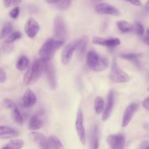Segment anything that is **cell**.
Wrapping results in <instances>:
<instances>
[{"label": "cell", "mask_w": 149, "mask_h": 149, "mask_svg": "<svg viewBox=\"0 0 149 149\" xmlns=\"http://www.w3.org/2000/svg\"><path fill=\"white\" fill-rule=\"evenodd\" d=\"M117 26L119 29L123 33L131 31L132 29V26L128 22L125 20H120L118 22Z\"/></svg>", "instance_id": "obj_28"}, {"label": "cell", "mask_w": 149, "mask_h": 149, "mask_svg": "<svg viewBox=\"0 0 149 149\" xmlns=\"http://www.w3.org/2000/svg\"><path fill=\"white\" fill-rule=\"evenodd\" d=\"M75 49L76 41L69 43L64 47L61 54V62L63 65H67L70 62Z\"/></svg>", "instance_id": "obj_10"}, {"label": "cell", "mask_w": 149, "mask_h": 149, "mask_svg": "<svg viewBox=\"0 0 149 149\" xmlns=\"http://www.w3.org/2000/svg\"><path fill=\"white\" fill-rule=\"evenodd\" d=\"M17 132L12 127L8 126H0V138L2 139H12L16 137Z\"/></svg>", "instance_id": "obj_19"}, {"label": "cell", "mask_w": 149, "mask_h": 149, "mask_svg": "<svg viewBox=\"0 0 149 149\" xmlns=\"http://www.w3.org/2000/svg\"><path fill=\"white\" fill-rule=\"evenodd\" d=\"M64 44L63 41L48 39L41 47L38 51V55L40 59L48 62L54 56L56 51Z\"/></svg>", "instance_id": "obj_2"}, {"label": "cell", "mask_w": 149, "mask_h": 149, "mask_svg": "<svg viewBox=\"0 0 149 149\" xmlns=\"http://www.w3.org/2000/svg\"><path fill=\"white\" fill-rule=\"evenodd\" d=\"M109 78L115 83H125L130 80V76L119 68L115 58L113 59Z\"/></svg>", "instance_id": "obj_4"}, {"label": "cell", "mask_w": 149, "mask_h": 149, "mask_svg": "<svg viewBox=\"0 0 149 149\" xmlns=\"http://www.w3.org/2000/svg\"><path fill=\"white\" fill-rule=\"evenodd\" d=\"M48 83L52 90H55L57 86V82L55 73L54 68L51 63L47 62L45 71Z\"/></svg>", "instance_id": "obj_14"}, {"label": "cell", "mask_w": 149, "mask_h": 149, "mask_svg": "<svg viewBox=\"0 0 149 149\" xmlns=\"http://www.w3.org/2000/svg\"><path fill=\"white\" fill-rule=\"evenodd\" d=\"M14 48V45L13 42H3L2 45V49L5 53H10L12 51Z\"/></svg>", "instance_id": "obj_32"}, {"label": "cell", "mask_w": 149, "mask_h": 149, "mask_svg": "<svg viewBox=\"0 0 149 149\" xmlns=\"http://www.w3.org/2000/svg\"><path fill=\"white\" fill-rule=\"evenodd\" d=\"M86 62L87 66L92 70L100 72L105 69L108 65L106 58L100 55L94 49L90 50L87 54Z\"/></svg>", "instance_id": "obj_3"}, {"label": "cell", "mask_w": 149, "mask_h": 149, "mask_svg": "<svg viewBox=\"0 0 149 149\" xmlns=\"http://www.w3.org/2000/svg\"><path fill=\"white\" fill-rule=\"evenodd\" d=\"M141 54H134V53H126V54H122L120 55V56L124 59L131 61L134 65L139 66V58Z\"/></svg>", "instance_id": "obj_23"}, {"label": "cell", "mask_w": 149, "mask_h": 149, "mask_svg": "<svg viewBox=\"0 0 149 149\" xmlns=\"http://www.w3.org/2000/svg\"><path fill=\"white\" fill-rule=\"evenodd\" d=\"M146 149H149V146L146 148Z\"/></svg>", "instance_id": "obj_44"}, {"label": "cell", "mask_w": 149, "mask_h": 149, "mask_svg": "<svg viewBox=\"0 0 149 149\" xmlns=\"http://www.w3.org/2000/svg\"><path fill=\"white\" fill-rule=\"evenodd\" d=\"M104 101L101 97H97L94 101V109L97 113H101L104 109Z\"/></svg>", "instance_id": "obj_26"}, {"label": "cell", "mask_w": 149, "mask_h": 149, "mask_svg": "<svg viewBox=\"0 0 149 149\" xmlns=\"http://www.w3.org/2000/svg\"><path fill=\"white\" fill-rule=\"evenodd\" d=\"M136 33L139 35H143L144 32V29L140 22H137L136 23Z\"/></svg>", "instance_id": "obj_34"}, {"label": "cell", "mask_w": 149, "mask_h": 149, "mask_svg": "<svg viewBox=\"0 0 149 149\" xmlns=\"http://www.w3.org/2000/svg\"><path fill=\"white\" fill-rule=\"evenodd\" d=\"M107 141L111 149H123L125 138L123 134H111L107 137Z\"/></svg>", "instance_id": "obj_7"}, {"label": "cell", "mask_w": 149, "mask_h": 149, "mask_svg": "<svg viewBox=\"0 0 149 149\" xmlns=\"http://www.w3.org/2000/svg\"><path fill=\"white\" fill-rule=\"evenodd\" d=\"M113 101H114L113 92V91H110L108 95L107 105L104 109V113L102 114V119L104 121L107 120L111 113L113 105Z\"/></svg>", "instance_id": "obj_17"}, {"label": "cell", "mask_w": 149, "mask_h": 149, "mask_svg": "<svg viewBox=\"0 0 149 149\" xmlns=\"http://www.w3.org/2000/svg\"><path fill=\"white\" fill-rule=\"evenodd\" d=\"M12 30V24L10 23H6L5 25L3 26L1 31L0 32V38L3 39L6 37H8V35L10 34Z\"/></svg>", "instance_id": "obj_27"}, {"label": "cell", "mask_w": 149, "mask_h": 149, "mask_svg": "<svg viewBox=\"0 0 149 149\" xmlns=\"http://www.w3.org/2000/svg\"><path fill=\"white\" fill-rule=\"evenodd\" d=\"M22 0H3V4L6 8L14 6L21 2Z\"/></svg>", "instance_id": "obj_33"}, {"label": "cell", "mask_w": 149, "mask_h": 149, "mask_svg": "<svg viewBox=\"0 0 149 149\" xmlns=\"http://www.w3.org/2000/svg\"><path fill=\"white\" fill-rule=\"evenodd\" d=\"M143 106L146 109L149 111V97L144 100Z\"/></svg>", "instance_id": "obj_38"}, {"label": "cell", "mask_w": 149, "mask_h": 149, "mask_svg": "<svg viewBox=\"0 0 149 149\" xmlns=\"http://www.w3.org/2000/svg\"><path fill=\"white\" fill-rule=\"evenodd\" d=\"M40 30L38 23L33 18H29L25 24L24 31L29 37L33 38L36 37Z\"/></svg>", "instance_id": "obj_11"}, {"label": "cell", "mask_w": 149, "mask_h": 149, "mask_svg": "<svg viewBox=\"0 0 149 149\" xmlns=\"http://www.w3.org/2000/svg\"><path fill=\"white\" fill-rule=\"evenodd\" d=\"M75 128L79 139L82 144L84 145L86 142L85 129L83 125V115L81 109H79L77 112L75 122Z\"/></svg>", "instance_id": "obj_6"}, {"label": "cell", "mask_w": 149, "mask_h": 149, "mask_svg": "<svg viewBox=\"0 0 149 149\" xmlns=\"http://www.w3.org/2000/svg\"><path fill=\"white\" fill-rule=\"evenodd\" d=\"M95 12L100 15H111L118 16L120 15L119 10L115 7L105 3L97 4L95 7Z\"/></svg>", "instance_id": "obj_8"}, {"label": "cell", "mask_w": 149, "mask_h": 149, "mask_svg": "<svg viewBox=\"0 0 149 149\" xmlns=\"http://www.w3.org/2000/svg\"><path fill=\"white\" fill-rule=\"evenodd\" d=\"M92 42L97 45H104L107 47H115L119 45L120 43V41L118 38H107L94 36L93 37Z\"/></svg>", "instance_id": "obj_12"}, {"label": "cell", "mask_w": 149, "mask_h": 149, "mask_svg": "<svg viewBox=\"0 0 149 149\" xmlns=\"http://www.w3.org/2000/svg\"><path fill=\"white\" fill-rule=\"evenodd\" d=\"M48 149H64L60 140L55 136H51L48 139Z\"/></svg>", "instance_id": "obj_21"}, {"label": "cell", "mask_w": 149, "mask_h": 149, "mask_svg": "<svg viewBox=\"0 0 149 149\" xmlns=\"http://www.w3.org/2000/svg\"><path fill=\"white\" fill-rule=\"evenodd\" d=\"M42 121L39 118V116L34 115L30 119L28 127L30 130H36L40 129L42 126Z\"/></svg>", "instance_id": "obj_20"}, {"label": "cell", "mask_w": 149, "mask_h": 149, "mask_svg": "<svg viewBox=\"0 0 149 149\" xmlns=\"http://www.w3.org/2000/svg\"><path fill=\"white\" fill-rule=\"evenodd\" d=\"M132 4L136 5V6H140L141 5V2L139 0H126Z\"/></svg>", "instance_id": "obj_39"}, {"label": "cell", "mask_w": 149, "mask_h": 149, "mask_svg": "<svg viewBox=\"0 0 149 149\" xmlns=\"http://www.w3.org/2000/svg\"><path fill=\"white\" fill-rule=\"evenodd\" d=\"M19 12H20V9H19V7H15L10 10L9 14H10V16L11 17H12L13 19H16L19 16Z\"/></svg>", "instance_id": "obj_35"}, {"label": "cell", "mask_w": 149, "mask_h": 149, "mask_svg": "<svg viewBox=\"0 0 149 149\" xmlns=\"http://www.w3.org/2000/svg\"><path fill=\"white\" fill-rule=\"evenodd\" d=\"M148 91H149V88H148Z\"/></svg>", "instance_id": "obj_45"}, {"label": "cell", "mask_w": 149, "mask_h": 149, "mask_svg": "<svg viewBox=\"0 0 149 149\" xmlns=\"http://www.w3.org/2000/svg\"><path fill=\"white\" fill-rule=\"evenodd\" d=\"M143 41L147 45H149V30H147L144 37H143Z\"/></svg>", "instance_id": "obj_37"}, {"label": "cell", "mask_w": 149, "mask_h": 149, "mask_svg": "<svg viewBox=\"0 0 149 149\" xmlns=\"http://www.w3.org/2000/svg\"><path fill=\"white\" fill-rule=\"evenodd\" d=\"M30 61L29 59L26 56H21L17 61L16 64V68L20 70L23 71L29 67Z\"/></svg>", "instance_id": "obj_24"}, {"label": "cell", "mask_w": 149, "mask_h": 149, "mask_svg": "<svg viewBox=\"0 0 149 149\" xmlns=\"http://www.w3.org/2000/svg\"><path fill=\"white\" fill-rule=\"evenodd\" d=\"M29 137L41 149H48V140L42 133L38 132H31L29 133Z\"/></svg>", "instance_id": "obj_9"}, {"label": "cell", "mask_w": 149, "mask_h": 149, "mask_svg": "<svg viewBox=\"0 0 149 149\" xmlns=\"http://www.w3.org/2000/svg\"><path fill=\"white\" fill-rule=\"evenodd\" d=\"M102 0H90V3L92 4V5H97L98 4V2H101Z\"/></svg>", "instance_id": "obj_42"}, {"label": "cell", "mask_w": 149, "mask_h": 149, "mask_svg": "<svg viewBox=\"0 0 149 149\" xmlns=\"http://www.w3.org/2000/svg\"><path fill=\"white\" fill-rule=\"evenodd\" d=\"M148 143L146 141H144L141 145H140V149H146V148L148 146H147Z\"/></svg>", "instance_id": "obj_40"}, {"label": "cell", "mask_w": 149, "mask_h": 149, "mask_svg": "<svg viewBox=\"0 0 149 149\" xmlns=\"http://www.w3.org/2000/svg\"><path fill=\"white\" fill-rule=\"evenodd\" d=\"M137 108L138 105L135 102H132L127 106L123 116L122 123V126L123 127H126L129 123L132 118V116L137 109Z\"/></svg>", "instance_id": "obj_13"}, {"label": "cell", "mask_w": 149, "mask_h": 149, "mask_svg": "<svg viewBox=\"0 0 149 149\" xmlns=\"http://www.w3.org/2000/svg\"><path fill=\"white\" fill-rule=\"evenodd\" d=\"M45 2H46L47 3H57L59 1H60L61 0H44Z\"/></svg>", "instance_id": "obj_41"}, {"label": "cell", "mask_w": 149, "mask_h": 149, "mask_svg": "<svg viewBox=\"0 0 149 149\" xmlns=\"http://www.w3.org/2000/svg\"><path fill=\"white\" fill-rule=\"evenodd\" d=\"M90 149H98L99 146L98 128L96 125H94L90 130L89 135Z\"/></svg>", "instance_id": "obj_18"}, {"label": "cell", "mask_w": 149, "mask_h": 149, "mask_svg": "<svg viewBox=\"0 0 149 149\" xmlns=\"http://www.w3.org/2000/svg\"><path fill=\"white\" fill-rule=\"evenodd\" d=\"M87 44V37L86 36H82L79 39L76 40V49L77 57L82 58L84 55Z\"/></svg>", "instance_id": "obj_16"}, {"label": "cell", "mask_w": 149, "mask_h": 149, "mask_svg": "<svg viewBox=\"0 0 149 149\" xmlns=\"http://www.w3.org/2000/svg\"><path fill=\"white\" fill-rule=\"evenodd\" d=\"M12 111V115H13V118L15 121V122L19 126H22L23 120L22 116L20 113V111L19 109L17 108V106L13 108L12 109H11Z\"/></svg>", "instance_id": "obj_25"}, {"label": "cell", "mask_w": 149, "mask_h": 149, "mask_svg": "<svg viewBox=\"0 0 149 149\" xmlns=\"http://www.w3.org/2000/svg\"><path fill=\"white\" fill-rule=\"evenodd\" d=\"M2 105L6 109H12L13 108H15L16 105V104L11 100L7 98H5L2 100Z\"/></svg>", "instance_id": "obj_30"}, {"label": "cell", "mask_w": 149, "mask_h": 149, "mask_svg": "<svg viewBox=\"0 0 149 149\" xmlns=\"http://www.w3.org/2000/svg\"><path fill=\"white\" fill-rule=\"evenodd\" d=\"M37 98L34 92L29 88H27L23 96L22 102L24 107L26 108L32 107L36 102Z\"/></svg>", "instance_id": "obj_15"}, {"label": "cell", "mask_w": 149, "mask_h": 149, "mask_svg": "<svg viewBox=\"0 0 149 149\" xmlns=\"http://www.w3.org/2000/svg\"><path fill=\"white\" fill-rule=\"evenodd\" d=\"M54 34L58 40L63 41L66 36V29L63 19L58 16L55 18L54 24Z\"/></svg>", "instance_id": "obj_5"}, {"label": "cell", "mask_w": 149, "mask_h": 149, "mask_svg": "<svg viewBox=\"0 0 149 149\" xmlns=\"http://www.w3.org/2000/svg\"><path fill=\"white\" fill-rule=\"evenodd\" d=\"M73 0H61L56 3V7L59 10H65L71 5Z\"/></svg>", "instance_id": "obj_29"}, {"label": "cell", "mask_w": 149, "mask_h": 149, "mask_svg": "<svg viewBox=\"0 0 149 149\" xmlns=\"http://www.w3.org/2000/svg\"><path fill=\"white\" fill-rule=\"evenodd\" d=\"M47 62L40 59L35 60L28 68L23 77V83L26 85L32 84L40 78L42 73L45 71Z\"/></svg>", "instance_id": "obj_1"}, {"label": "cell", "mask_w": 149, "mask_h": 149, "mask_svg": "<svg viewBox=\"0 0 149 149\" xmlns=\"http://www.w3.org/2000/svg\"><path fill=\"white\" fill-rule=\"evenodd\" d=\"M22 34L19 31H15L10 34L8 37H7L5 41L8 42H13L15 41L20 38Z\"/></svg>", "instance_id": "obj_31"}, {"label": "cell", "mask_w": 149, "mask_h": 149, "mask_svg": "<svg viewBox=\"0 0 149 149\" xmlns=\"http://www.w3.org/2000/svg\"><path fill=\"white\" fill-rule=\"evenodd\" d=\"M6 80V73L5 70L0 67V83H3Z\"/></svg>", "instance_id": "obj_36"}, {"label": "cell", "mask_w": 149, "mask_h": 149, "mask_svg": "<svg viewBox=\"0 0 149 149\" xmlns=\"http://www.w3.org/2000/svg\"><path fill=\"white\" fill-rule=\"evenodd\" d=\"M145 8H146V10L148 12H149V0H148L147 1V3L145 5Z\"/></svg>", "instance_id": "obj_43"}, {"label": "cell", "mask_w": 149, "mask_h": 149, "mask_svg": "<svg viewBox=\"0 0 149 149\" xmlns=\"http://www.w3.org/2000/svg\"><path fill=\"white\" fill-rule=\"evenodd\" d=\"M24 146V141L21 139L11 140L2 149H21Z\"/></svg>", "instance_id": "obj_22"}]
</instances>
